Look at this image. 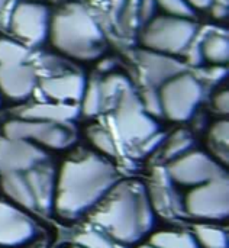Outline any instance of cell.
Returning a JSON list of instances; mask_svg holds the SVG:
<instances>
[{"label": "cell", "instance_id": "obj_19", "mask_svg": "<svg viewBox=\"0 0 229 248\" xmlns=\"http://www.w3.org/2000/svg\"><path fill=\"white\" fill-rule=\"evenodd\" d=\"M192 234L200 248H229L228 231L219 225L196 224Z\"/></svg>", "mask_w": 229, "mask_h": 248}, {"label": "cell", "instance_id": "obj_35", "mask_svg": "<svg viewBox=\"0 0 229 248\" xmlns=\"http://www.w3.org/2000/svg\"><path fill=\"white\" fill-rule=\"evenodd\" d=\"M7 1H9V0H0V12H1V10H3V9L6 7Z\"/></svg>", "mask_w": 229, "mask_h": 248}, {"label": "cell", "instance_id": "obj_27", "mask_svg": "<svg viewBox=\"0 0 229 248\" xmlns=\"http://www.w3.org/2000/svg\"><path fill=\"white\" fill-rule=\"evenodd\" d=\"M157 6H160L167 15L179 16V17H192L193 9L186 0H155Z\"/></svg>", "mask_w": 229, "mask_h": 248}, {"label": "cell", "instance_id": "obj_22", "mask_svg": "<svg viewBox=\"0 0 229 248\" xmlns=\"http://www.w3.org/2000/svg\"><path fill=\"white\" fill-rule=\"evenodd\" d=\"M192 147H193L192 134L187 129H179L167 140L163 151V158L170 163L177 157L183 155L184 153L190 151Z\"/></svg>", "mask_w": 229, "mask_h": 248}, {"label": "cell", "instance_id": "obj_7", "mask_svg": "<svg viewBox=\"0 0 229 248\" xmlns=\"http://www.w3.org/2000/svg\"><path fill=\"white\" fill-rule=\"evenodd\" d=\"M203 97V87L198 77L180 73L166 81L160 90L163 116L174 122L189 121Z\"/></svg>", "mask_w": 229, "mask_h": 248}, {"label": "cell", "instance_id": "obj_23", "mask_svg": "<svg viewBox=\"0 0 229 248\" xmlns=\"http://www.w3.org/2000/svg\"><path fill=\"white\" fill-rule=\"evenodd\" d=\"M105 99L102 92V84L96 80L86 86L84 94L81 97V112L86 116H96L103 108Z\"/></svg>", "mask_w": 229, "mask_h": 248}, {"label": "cell", "instance_id": "obj_15", "mask_svg": "<svg viewBox=\"0 0 229 248\" xmlns=\"http://www.w3.org/2000/svg\"><path fill=\"white\" fill-rule=\"evenodd\" d=\"M138 61L150 87L155 89L161 87L174 76L186 71V65L173 55L145 48L138 52Z\"/></svg>", "mask_w": 229, "mask_h": 248}, {"label": "cell", "instance_id": "obj_3", "mask_svg": "<svg viewBox=\"0 0 229 248\" xmlns=\"http://www.w3.org/2000/svg\"><path fill=\"white\" fill-rule=\"evenodd\" d=\"M48 35L60 52L76 60L99 58L106 46L103 31L80 4H71L55 13L51 17Z\"/></svg>", "mask_w": 229, "mask_h": 248}, {"label": "cell", "instance_id": "obj_29", "mask_svg": "<svg viewBox=\"0 0 229 248\" xmlns=\"http://www.w3.org/2000/svg\"><path fill=\"white\" fill-rule=\"evenodd\" d=\"M214 108L216 112L222 113V115H227L229 110V94L228 90H222L219 92L218 94H215L214 97Z\"/></svg>", "mask_w": 229, "mask_h": 248}, {"label": "cell", "instance_id": "obj_30", "mask_svg": "<svg viewBox=\"0 0 229 248\" xmlns=\"http://www.w3.org/2000/svg\"><path fill=\"white\" fill-rule=\"evenodd\" d=\"M157 10V1L155 0H142L141 1V9H139V16L142 20H151L155 15Z\"/></svg>", "mask_w": 229, "mask_h": 248}, {"label": "cell", "instance_id": "obj_13", "mask_svg": "<svg viewBox=\"0 0 229 248\" xmlns=\"http://www.w3.org/2000/svg\"><path fill=\"white\" fill-rule=\"evenodd\" d=\"M45 148L20 138L0 140V174L26 171L49 161Z\"/></svg>", "mask_w": 229, "mask_h": 248}, {"label": "cell", "instance_id": "obj_16", "mask_svg": "<svg viewBox=\"0 0 229 248\" xmlns=\"http://www.w3.org/2000/svg\"><path fill=\"white\" fill-rule=\"evenodd\" d=\"M42 92L58 103L81 100L86 90V77L81 73H64L39 83Z\"/></svg>", "mask_w": 229, "mask_h": 248}, {"label": "cell", "instance_id": "obj_8", "mask_svg": "<svg viewBox=\"0 0 229 248\" xmlns=\"http://www.w3.org/2000/svg\"><path fill=\"white\" fill-rule=\"evenodd\" d=\"M115 124L121 138L128 144H142L158 132L157 121L148 115L141 99L132 87L123 90L118 97L115 110Z\"/></svg>", "mask_w": 229, "mask_h": 248}, {"label": "cell", "instance_id": "obj_11", "mask_svg": "<svg viewBox=\"0 0 229 248\" xmlns=\"http://www.w3.org/2000/svg\"><path fill=\"white\" fill-rule=\"evenodd\" d=\"M51 15L45 4L36 1H20L10 17L12 32L28 45L45 41L49 32Z\"/></svg>", "mask_w": 229, "mask_h": 248}, {"label": "cell", "instance_id": "obj_20", "mask_svg": "<svg viewBox=\"0 0 229 248\" xmlns=\"http://www.w3.org/2000/svg\"><path fill=\"white\" fill-rule=\"evenodd\" d=\"M148 243L157 248H200L193 234L184 231H157Z\"/></svg>", "mask_w": 229, "mask_h": 248}, {"label": "cell", "instance_id": "obj_9", "mask_svg": "<svg viewBox=\"0 0 229 248\" xmlns=\"http://www.w3.org/2000/svg\"><path fill=\"white\" fill-rule=\"evenodd\" d=\"M184 211L203 221H224L229 215L228 174L192 187L184 198Z\"/></svg>", "mask_w": 229, "mask_h": 248}, {"label": "cell", "instance_id": "obj_28", "mask_svg": "<svg viewBox=\"0 0 229 248\" xmlns=\"http://www.w3.org/2000/svg\"><path fill=\"white\" fill-rule=\"evenodd\" d=\"M141 103L148 115L153 118H160L163 116V108H161V100H160V93L155 90V87H148L141 97Z\"/></svg>", "mask_w": 229, "mask_h": 248}, {"label": "cell", "instance_id": "obj_37", "mask_svg": "<svg viewBox=\"0 0 229 248\" xmlns=\"http://www.w3.org/2000/svg\"><path fill=\"white\" fill-rule=\"evenodd\" d=\"M73 248H84V247H80V246H77V244H76V246H74Z\"/></svg>", "mask_w": 229, "mask_h": 248}, {"label": "cell", "instance_id": "obj_31", "mask_svg": "<svg viewBox=\"0 0 229 248\" xmlns=\"http://www.w3.org/2000/svg\"><path fill=\"white\" fill-rule=\"evenodd\" d=\"M227 76V70L222 68V67H215V68H208L206 70V74H205V78L211 83H216L218 80L224 78Z\"/></svg>", "mask_w": 229, "mask_h": 248}, {"label": "cell", "instance_id": "obj_33", "mask_svg": "<svg viewBox=\"0 0 229 248\" xmlns=\"http://www.w3.org/2000/svg\"><path fill=\"white\" fill-rule=\"evenodd\" d=\"M187 49H189V62L193 64V65L200 64V62H202V58H203L200 46L193 45V46H189Z\"/></svg>", "mask_w": 229, "mask_h": 248}, {"label": "cell", "instance_id": "obj_2", "mask_svg": "<svg viewBox=\"0 0 229 248\" xmlns=\"http://www.w3.org/2000/svg\"><path fill=\"white\" fill-rule=\"evenodd\" d=\"M92 221L121 244L139 243L155 224L147 186L139 180H121L96 206Z\"/></svg>", "mask_w": 229, "mask_h": 248}, {"label": "cell", "instance_id": "obj_17", "mask_svg": "<svg viewBox=\"0 0 229 248\" xmlns=\"http://www.w3.org/2000/svg\"><path fill=\"white\" fill-rule=\"evenodd\" d=\"M78 115V109L71 103H35L17 110V118L36 121L71 122Z\"/></svg>", "mask_w": 229, "mask_h": 248}, {"label": "cell", "instance_id": "obj_26", "mask_svg": "<svg viewBox=\"0 0 229 248\" xmlns=\"http://www.w3.org/2000/svg\"><path fill=\"white\" fill-rule=\"evenodd\" d=\"M76 244L84 248H115L112 238L99 230H87L76 237Z\"/></svg>", "mask_w": 229, "mask_h": 248}, {"label": "cell", "instance_id": "obj_10", "mask_svg": "<svg viewBox=\"0 0 229 248\" xmlns=\"http://www.w3.org/2000/svg\"><path fill=\"white\" fill-rule=\"evenodd\" d=\"M167 174L173 182L182 186L195 187L216 177L225 176L227 171L224 166L211 154L190 150L168 163Z\"/></svg>", "mask_w": 229, "mask_h": 248}, {"label": "cell", "instance_id": "obj_25", "mask_svg": "<svg viewBox=\"0 0 229 248\" xmlns=\"http://www.w3.org/2000/svg\"><path fill=\"white\" fill-rule=\"evenodd\" d=\"M87 137L90 142L105 155L107 157H116L118 155V147L115 140L112 138L110 132L106 131L103 126L93 125L87 129Z\"/></svg>", "mask_w": 229, "mask_h": 248}, {"label": "cell", "instance_id": "obj_36", "mask_svg": "<svg viewBox=\"0 0 229 248\" xmlns=\"http://www.w3.org/2000/svg\"><path fill=\"white\" fill-rule=\"evenodd\" d=\"M137 248H157V247H154V246H151L150 243H147V244H142V246H139V247H137Z\"/></svg>", "mask_w": 229, "mask_h": 248}, {"label": "cell", "instance_id": "obj_14", "mask_svg": "<svg viewBox=\"0 0 229 248\" xmlns=\"http://www.w3.org/2000/svg\"><path fill=\"white\" fill-rule=\"evenodd\" d=\"M38 73L28 62L0 65V93L20 102L28 99L38 86Z\"/></svg>", "mask_w": 229, "mask_h": 248}, {"label": "cell", "instance_id": "obj_18", "mask_svg": "<svg viewBox=\"0 0 229 248\" xmlns=\"http://www.w3.org/2000/svg\"><path fill=\"white\" fill-rule=\"evenodd\" d=\"M208 145L211 155L222 166L229 161V124L227 119L215 122L208 134Z\"/></svg>", "mask_w": 229, "mask_h": 248}, {"label": "cell", "instance_id": "obj_1", "mask_svg": "<svg viewBox=\"0 0 229 248\" xmlns=\"http://www.w3.org/2000/svg\"><path fill=\"white\" fill-rule=\"evenodd\" d=\"M119 182L116 167L97 154L68 158L57 171L54 212L62 219H76L94 209Z\"/></svg>", "mask_w": 229, "mask_h": 248}, {"label": "cell", "instance_id": "obj_6", "mask_svg": "<svg viewBox=\"0 0 229 248\" xmlns=\"http://www.w3.org/2000/svg\"><path fill=\"white\" fill-rule=\"evenodd\" d=\"M3 137L26 140L42 148L65 150L76 142L77 131L71 122L13 118L3 124Z\"/></svg>", "mask_w": 229, "mask_h": 248}, {"label": "cell", "instance_id": "obj_38", "mask_svg": "<svg viewBox=\"0 0 229 248\" xmlns=\"http://www.w3.org/2000/svg\"><path fill=\"white\" fill-rule=\"evenodd\" d=\"M0 248H1V247H0Z\"/></svg>", "mask_w": 229, "mask_h": 248}, {"label": "cell", "instance_id": "obj_4", "mask_svg": "<svg viewBox=\"0 0 229 248\" xmlns=\"http://www.w3.org/2000/svg\"><path fill=\"white\" fill-rule=\"evenodd\" d=\"M55 185L57 170L51 160L26 171L0 174V187L9 202L44 217L54 212Z\"/></svg>", "mask_w": 229, "mask_h": 248}, {"label": "cell", "instance_id": "obj_12", "mask_svg": "<svg viewBox=\"0 0 229 248\" xmlns=\"http://www.w3.org/2000/svg\"><path fill=\"white\" fill-rule=\"evenodd\" d=\"M38 234V224L26 211L12 202L0 201V247L15 248L31 243Z\"/></svg>", "mask_w": 229, "mask_h": 248}, {"label": "cell", "instance_id": "obj_34", "mask_svg": "<svg viewBox=\"0 0 229 248\" xmlns=\"http://www.w3.org/2000/svg\"><path fill=\"white\" fill-rule=\"evenodd\" d=\"M186 1L192 7H198V9H206L214 3V0H186Z\"/></svg>", "mask_w": 229, "mask_h": 248}, {"label": "cell", "instance_id": "obj_21", "mask_svg": "<svg viewBox=\"0 0 229 248\" xmlns=\"http://www.w3.org/2000/svg\"><path fill=\"white\" fill-rule=\"evenodd\" d=\"M202 55L208 61L216 65L227 64L229 58V42L227 36L212 33L206 36L202 42Z\"/></svg>", "mask_w": 229, "mask_h": 248}, {"label": "cell", "instance_id": "obj_5", "mask_svg": "<svg viewBox=\"0 0 229 248\" xmlns=\"http://www.w3.org/2000/svg\"><path fill=\"white\" fill-rule=\"evenodd\" d=\"M195 35L196 23L189 17L161 15L147 23L141 35V44L145 49L176 55L192 45Z\"/></svg>", "mask_w": 229, "mask_h": 248}, {"label": "cell", "instance_id": "obj_24", "mask_svg": "<svg viewBox=\"0 0 229 248\" xmlns=\"http://www.w3.org/2000/svg\"><path fill=\"white\" fill-rule=\"evenodd\" d=\"M28 60H29V49L23 44L9 38H0V65L28 62Z\"/></svg>", "mask_w": 229, "mask_h": 248}, {"label": "cell", "instance_id": "obj_32", "mask_svg": "<svg viewBox=\"0 0 229 248\" xmlns=\"http://www.w3.org/2000/svg\"><path fill=\"white\" fill-rule=\"evenodd\" d=\"M209 7L212 10V16L216 19H224L228 16V6L224 4L222 1H214Z\"/></svg>", "mask_w": 229, "mask_h": 248}]
</instances>
